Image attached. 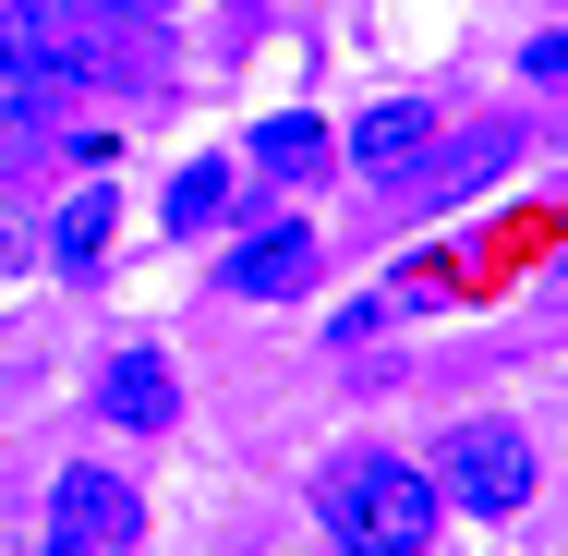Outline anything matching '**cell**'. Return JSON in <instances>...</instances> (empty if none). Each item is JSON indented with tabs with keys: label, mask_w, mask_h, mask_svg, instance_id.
<instances>
[{
	"label": "cell",
	"mask_w": 568,
	"mask_h": 556,
	"mask_svg": "<svg viewBox=\"0 0 568 556\" xmlns=\"http://www.w3.org/2000/svg\"><path fill=\"white\" fill-rule=\"evenodd\" d=\"M98 85V12H61V0H12L0 12V170L61 133V110Z\"/></svg>",
	"instance_id": "1"
},
{
	"label": "cell",
	"mask_w": 568,
	"mask_h": 556,
	"mask_svg": "<svg viewBox=\"0 0 568 556\" xmlns=\"http://www.w3.org/2000/svg\"><path fill=\"white\" fill-rule=\"evenodd\" d=\"M436 472L399 459V447H339L315 472V533L339 556H436Z\"/></svg>",
	"instance_id": "2"
},
{
	"label": "cell",
	"mask_w": 568,
	"mask_h": 556,
	"mask_svg": "<svg viewBox=\"0 0 568 556\" xmlns=\"http://www.w3.org/2000/svg\"><path fill=\"white\" fill-rule=\"evenodd\" d=\"M424 472H436V496H448V508H471V520H508V508H532V436H520V424H496V412L448 424Z\"/></svg>",
	"instance_id": "3"
},
{
	"label": "cell",
	"mask_w": 568,
	"mask_h": 556,
	"mask_svg": "<svg viewBox=\"0 0 568 556\" xmlns=\"http://www.w3.org/2000/svg\"><path fill=\"white\" fill-rule=\"evenodd\" d=\"M133 533H145V496L110 459H73L49 484V556H133Z\"/></svg>",
	"instance_id": "4"
},
{
	"label": "cell",
	"mask_w": 568,
	"mask_h": 556,
	"mask_svg": "<svg viewBox=\"0 0 568 556\" xmlns=\"http://www.w3.org/2000/svg\"><path fill=\"white\" fill-rule=\"evenodd\" d=\"M303 279H315V230H303V219H278V230H254V242H230V266H219L230 303H291Z\"/></svg>",
	"instance_id": "5"
},
{
	"label": "cell",
	"mask_w": 568,
	"mask_h": 556,
	"mask_svg": "<svg viewBox=\"0 0 568 556\" xmlns=\"http://www.w3.org/2000/svg\"><path fill=\"white\" fill-rule=\"evenodd\" d=\"M424 145H436V110H424V98H375V110L351 121V170H363V182H399Z\"/></svg>",
	"instance_id": "6"
},
{
	"label": "cell",
	"mask_w": 568,
	"mask_h": 556,
	"mask_svg": "<svg viewBox=\"0 0 568 556\" xmlns=\"http://www.w3.org/2000/svg\"><path fill=\"white\" fill-rule=\"evenodd\" d=\"M98 412H110V424H170V412H182L170 351H145V338H133V351H110V363H98Z\"/></svg>",
	"instance_id": "7"
},
{
	"label": "cell",
	"mask_w": 568,
	"mask_h": 556,
	"mask_svg": "<svg viewBox=\"0 0 568 556\" xmlns=\"http://www.w3.org/2000/svg\"><path fill=\"white\" fill-rule=\"evenodd\" d=\"M254 170H266V182H315V170H327V121L315 110H266L254 121Z\"/></svg>",
	"instance_id": "8"
},
{
	"label": "cell",
	"mask_w": 568,
	"mask_h": 556,
	"mask_svg": "<svg viewBox=\"0 0 568 556\" xmlns=\"http://www.w3.org/2000/svg\"><path fill=\"white\" fill-rule=\"evenodd\" d=\"M508 158H520V133H508V121H496V133H471V145H459V158H436V170H424V182H412V206H459V194H471V182H496V170H508Z\"/></svg>",
	"instance_id": "9"
},
{
	"label": "cell",
	"mask_w": 568,
	"mask_h": 556,
	"mask_svg": "<svg viewBox=\"0 0 568 556\" xmlns=\"http://www.w3.org/2000/svg\"><path fill=\"white\" fill-rule=\"evenodd\" d=\"M230 206H242V170H230V158H194V170L170 182V206H158V219L182 230V242H194V230H219Z\"/></svg>",
	"instance_id": "10"
},
{
	"label": "cell",
	"mask_w": 568,
	"mask_h": 556,
	"mask_svg": "<svg viewBox=\"0 0 568 556\" xmlns=\"http://www.w3.org/2000/svg\"><path fill=\"white\" fill-rule=\"evenodd\" d=\"M110 194H73V206H61V230H49V266H61V279H98V266H110Z\"/></svg>",
	"instance_id": "11"
},
{
	"label": "cell",
	"mask_w": 568,
	"mask_h": 556,
	"mask_svg": "<svg viewBox=\"0 0 568 556\" xmlns=\"http://www.w3.org/2000/svg\"><path fill=\"white\" fill-rule=\"evenodd\" d=\"M61 12H98V24L121 12V24H158V12H182V0H61Z\"/></svg>",
	"instance_id": "12"
}]
</instances>
